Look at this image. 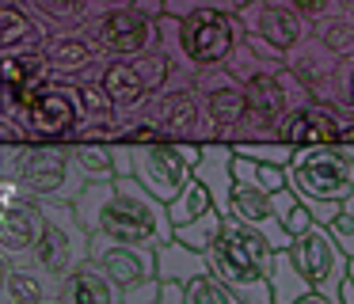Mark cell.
<instances>
[{
    "label": "cell",
    "instance_id": "6da1fadb",
    "mask_svg": "<svg viewBox=\"0 0 354 304\" xmlns=\"http://www.w3.org/2000/svg\"><path fill=\"white\" fill-rule=\"evenodd\" d=\"M80 228L111 243H130V247H160L176 240V228L168 220V205L156 202L133 175L84 182L73 198Z\"/></svg>",
    "mask_w": 354,
    "mask_h": 304
},
{
    "label": "cell",
    "instance_id": "7a4b0ae2",
    "mask_svg": "<svg viewBox=\"0 0 354 304\" xmlns=\"http://www.w3.org/2000/svg\"><path fill=\"white\" fill-rule=\"evenodd\" d=\"M209 270L225 289L240 296L244 304H274L270 293V270H274V247L263 240L259 232H252L248 225L225 217L221 236L214 240V247L206 251Z\"/></svg>",
    "mask_w": 354,
    "mask_h": 304
},
{
    "label": "cell",
    "instance_id": "3957f363",
    "mask_svg": "<svg viewBox=\"0 0 354 304\" xmlns=\"http://www.w3.org/2000/svg\"><path fill=\"white\" fill-rule=\"evenodd\" d=\"M286 182L297 194H313L324 202H346L354 194V160L339 149H301L286 164Z\"/></svg>",
    "mask_w": 354,
    "mask_h": 304
},
{
    "label": "cell",
    "instance_id": "277c9868",
    "mask_svg": "<svg viewBox=\"0 0 354 304\" xmlns=\"http://www.w3.org/2000/svg\"><path fill=\"white\" fill-rule=\"evenodd\" d=\"M202 160V149L194 144H164V141H149L141 149H133V179L168 205L171 198H179V190L191 182L194 164Z\"/></svg>",
    "mask_w": 354,
    "mask_h": 304
},
{
    "label": "cell",
    "instance_id": "5b68a950",
    "mask_svg": "<svg viewBox=\"0 0 354 304\" xmlns=\"http://www.w3.org/2000/svg\"><path fill=\"white\" fill-rule=\"evenodd\" d=\"M286 251H290L293 266L301 270V278H305L316 293L331 296V301H343V281H346V274H351V258H346L343 247L331 240L328 228L313 225L308 232L293 236Z\"/></svg>",
    "mask_w": 354,
    "mask_h": 304
},
{
    "label": "cell",
    "instance_id": "8992f818",
    "mask_svg": "<svg viewBox=\"0 0 354 304\" xmlns=\"http://www.w3.org/2000/svg\"><path fill=\"white\" fill-rule=\"evenodd\" d=\"M42 232V209L35 198L24 194L19 182L0 179V251L8 255H27L35 251Z\"/></svg>",
    "mask_w": 354,
    "mask_h": 304
},
{
    "label": "cell",
    "instance_id": "52a82bcc",
    "mask_svg": "<svg viewBox=\"0 0 354 304\" xmlns=\"http://www.w3.org/2000/svg\"><path fill=\"white\" fill-rule=\"evenodd\" d=\"M179 35H183V50L191 61H225L236 46V23L229 19V12L198 8V12L183 15Z\"/></svg>",
    "mask_w": 354,
    "mask_h": 304
},
{
    "label": "cell",
    "instance_id": "ba28073f",
    "mask_svg": "<svg viewBox=\"0 0 354 304\" xmlns=\"http://www.w3.org/2000/svg\"><path fill=\"white\" fill-rule=\"evenodd\" d=\"M88 258L107 274L115 289H130L145 278H156V251L153 247H130V243H111L92 236L88 240Z\"/></svg>",
    "mask_w": 354,
    "mask_h": 304
},
{
    "label": "cell",
    "instance_id": "9c48e42d",
    "mask_svg": "<svg viewBox=\"0 0 354 304\" xmlns=\"http://www.w3.org/2000/svg\"><path fill=\"white\" fill-rule=\"evenodd\" d=\"M225 217H232V220H240V225H248L252 232H259L274 251L290 247V236L282 232V225H278L274 202H270V194H263V190L244 187V182H232V198H229V213H225Z\"/></svg>",
    "mask_w": 354,
    "mask_h": 304
},
{
    "label": "cell",
    "instance_id": "30bf717a",
    "mask_svg": "<svg viewBox=\"0 0 354 304\" xmlns=\"http://www.w3.org/2000/svg\"><path fill=\"white\" fill-rule=\"evenodd\" d=\"M77 111H80V99L69 88H50L46 84L39 91V99L27 106V126L39 137H62L77 126Z\"/></svg>",
    "mask_w": 354,
    "mask_h": 304
},
{
    "label": "cell",
    "instance_id": "8fae6325",
    "mask_svg": "<svg viewBox=\"0 0 354 304\" xmlns=\"http://www.w3.org/2000/svg\"><path fill=\"white\" fill-rule=\"evenodd\" d=\"M100 42L111 53H138L153 42V19L138 8H118L100 19Z\"/></svg>",
    "mask_w": 354,
    "mask_h": 304
},
{
    "label": "cell",
    "instance_id": "7c38bea8",
    "mask_svg": "<svg viewBox=\"0 0 354 304\" xmlns=\"http://www.w3.org/2000/svg\"><path fill=\"white\" fill-rule=\"evenodd\" d=\"M57 304H122V289H115L107 281V274L84 258L69 270V278L62 281V293H57Z\"/></svg>",
    "mask_w": 354,
    "mask_h": 304
},
{
    "label": "cell",
    "instance_id": "4fadbf2b",
    "mask_svg": "<svg viewBox=\"0 0 354 304\" xmlns=\"http://www.w3.org/2000/svg\"><path fill=\"white\" fill-rule=\"evenodd\" d=\"M232 149H202V160L194 164V175L206 182L209 198H214L217 213H229V198H232Z\"/></svg>",
    "mask_w": 354,
    "mask_h": 304
},
{
    "label": "cell",
    "instance_id": "5bb4252c",
    "mask_svg": "<svg viewBox=\"0 0 354 304\" xmlns=\"http://www.w3.org/2000/svg\"><path fill=\"white\" fill-rule=\"evenodd\" d=\"M198 274H214L209 270V258L202 255V251L187 247V243L171 240V243H160L156 247V278L160 281H191L198 278Z\"/></svg>",
    "mask_w": 354,
    "mask_h": 304
},
{
    "label": "cell",
    "instance_id": "9a60e30c",
    "mask_svg": "<svg viewBox=\"0 0 354 304\" xmlns=\"http://www.w3.org/2000/svg\"><path fill=\"white\" fill-rule=\"evenodd\" d=\"M248 15L255 19V35H263L270 46H278V50L293 46V42H297V35H301V19L290 12V8H278V4H255Z\"/></svg>",
    "mask_w": 354,
    "mask_h": 304
},
{
    "label": "cell",
    "instance_id": "2e32d148",
    "mask_svg": "<svg viewBox=\"0 0 354 304\" xmlns=\"http://www.w3.org/2000/svg\"><path fill=\"white\" fill-rule=\"evenodd\" d=\"M282 137L293 144H324V141H339V126H335L331 114L297 111V114H286Z\"/></svg>",
    "mask_w": 354,
    "mask_h": 304
},
{
    "label": "cell",
    "instance_id": "e0dca14e",
    "mask_svg": "<svg viewBox=\"0 0 354 304\" xmlns=\"http://www.w3.org/2000/svg\"><path fill=\"white\" fill-rule=\"evenodd\" d=\"M209 209H214V198H209L206 182H202L198 175H191V182L179 190V198L168 202V220H171V228H179V225L198 220L202 213H209Z\"/></svg>",
    "mask_w": 354,
    "mask_h": 304
},
{
    "label": "cell",
    "instance_id": "ac0fdd59",
    "mask_svg": "<svg viewBox=\"0 0 354 304\" xmlns=\"http://www.w3.org/2000/svg\"><path fill=\"white\" fill-rule=\"evenodd\" d=\"M308 281L301 278V270L293 266L290 251H274V270H270V293H274V304H293L308 293Z\"/></svg>",
    "mask_w": 354,
    "mask_h": 304
},
{
    "label": "cell",
    "instance_id": "d6986e66",
    "mask_svg": "<svg viewBox=\"0 0 354 304\" xmlns=\"http://www.w3.org/2000/svg\"><path fill=\"white\" fill-rule=\"evenodd\" d=\"M232 179L244 182V187L263 190V194H274V190L290 187L286 182V167L259 164V160H248V156H232Z\"/></svg>",
    "mask_w": 354,
    "mask_h": 304
},
{
    "label": "cell",
    "instance_id": "ffe728a7",
    "mask_svg": "<svg viewBox=\"0 0 354 304\" xmlns=\"http://www.w3.org/2000/svg\"><path fill=\"white\" fill-rule=\"evenodd\" d=\"M103 91H107V99L115 106H130V103H138L141 95H145V80H141V73L133 65H111L107 73H103V84H100Z\"/></svg>",
    "mask_w": 354,
    "mask_h": 304
},
{
    "label": "cell",
    "instance_id": "44dd1931",
    "mask_svg": "<svg viewBox=\"0 0 354 304\" xmlns=\"http://www.w3.org/2000/svg\"><path fill=\"white\" fill-rule=\"evenodd\" d=\"M270 202H274V213H278V225H282V232L290 236H301V232H308V228L316 225L313 220V213L305 209V202L297 198V190L293 187H282V190H274L270 194Z\"/></svg>",
    "mask_w": 354,
    "mask_h": 304
},
{
    "label": "cell",
    "instance_id": "7402d4cb",
    "mask_svg": "<svg viewBox=\"0 0 354 304\" xmlns=\"http://www.w3.org/2000/svg\"><path fill=\"white\" fill-rule=\"evenodd\" d=\"M244 99H248V106H252V114H259V118H278V114H282V103H286V91L278 88L274 76L255 73L252 80H248Z\"/></svg>",
    "mask_w": 354,
    "mask_h": 304
},
{
    "label": "cell",
    "instance_id": "603a6c76",
    "mask_svg": "<svg viewBox=\"0 0 354 304\" xmlns=\"http://www.w3.org/2000/svg\"><path fill=\"white\" fill-rule=\"evenodd\" d=\"M221 225H225V213L209 209V213H202L198 220H191V225H179V228H176V240L206 255V251L214 247V240L221 236Z\"/></svg>",
    "mask_w": 354,
    "mask_h": 304
},
{
    "label": "cell",
    "instance_id": "cb8c5ba5",
    "mask_svg": "<svg viewBox=\"0 0 354 304\" xmlns=\"http://www.w3.org/2000/svg\"><path fill=\"white\" fill-rule=\"evenodd\" d=\"M4 301L8 304H42L46 301V281L35 270L16 266V270H8V278H4Z\"/></svg>",
    "mask_w": 354,
    "mask_h": 304
},
{
    "label": "cell",
    "instance_id": "d4e9b609",
    "mask_svg": "<svg viewBox=\"0 0 354 304\" xmlns=\"http://www.w3.org/2000/svg\"><path fill=\"white\" fill-rule=\"evenodd\" d=\"M206 111H209V118H214L217 126H236V122L244 118V111H248V99H244L240 88H214L206 95Z\"/></svg>",
    "mask_w": 354,
    "mask_h": 304
},
{
    "label": "cell",
    "instance_id": "484cf974",
    "mask_svg": "<svg viewBox=\"0 0 354 304\" xmlns=\"http://www.w3.org/2000/svg\"><path fill=\"white\" fill-rule=\"evenodd\" d=\"M92 61V50H88L80 38H62V42H50L46 46V65L54 73H77Z\"/></svg>",
    "mask_w": 354,
    "mask_h": 304
},
{
    "label": "cell",
    "instance_id": "4316f807",
    "mask_svg": "<svg viewBox=\"0 0 354 304\" xmlns=\"http://www.w3.org/2000/svg\"><path fill=\"white\" fill-rule=\"evenodd\" d=\"M73 152V164L84 175V182H100V179H115V160H111V149H95V144H80Z\"/></svg>",
    "mask_w": 354,
    "mask_h": 304
},
{
    "label": "cell",
    "instance_id": "83f0119b",
    "mask_svg": "<svg viewBox=\"0 0 354 304\" xmlns=\"http://www.w3.org/2000/svg\"><path fill=\"white\" fill-rule=\"evenodd\" d=\"M187 304H244L232 289H225L214 274H198L187 281Z\"/></svg>",
    "mask_w": 354,
    "mask_h": 304
},
{
    "label": "cell",
    "instance_id": "f1b7e54d",
    "mask_svg": "<svg viewBox=\"0 0 354 304\" xmlns=\"http://www.w3.org/2000/svg\"><path fill=\"white\" fill-rule=\"evenodd\" d=\"M24 38H35V23L16 8H0V50H12Z\"/></svg>",
    "mask_w": 354,
    "mask_h": 304
},
{
    "label": "cell",
    "instance_id": "f546056e",
    "mask_svg": "<svg viewBox=\"0 0 354 304\" xmlns=\"http://www.w3.org/2000/svg\"><path fill=\"white\" fill-rule=\"evenodd\" d=\"M236 156H248V160H259V164H274V167H286L293 160V149L290 144H236Z\"/></svg>",
    "mask_w": 354,
    "mask_h": 304
},
{
    "label": "cell",
    "instance_id": "4dcf8cb0",
    "mask_svg": "<svg viewBox=\"0 0 354 304\" xmlns=\"http://www.w3.org/2000/svg\"><path fill=\"white\" fill-rule=\"evenodd\" d=\"M31 8L42 15H50V19H62V23L84 15V0H31Z\"/></svg>",
    "mask_w": 354,
    "mask_h": 304
},
{
    "label": "cell",
    "instance_id": "1f68e13d",
    "mask_svg": "<svg viewBox=\"0 0 354 304\" xmlns=\"http://www.w3.org/2000/svg\"><path fill=\"white\" fill-rule=\"evenodd\" d=\"M194 122H198V106L191 103V99H176V103H168V122L164 126L171 129V133H179V129H194Z\"/></svg>",
    "mask_w": 354,
    "mask_h": 304
},
{
    "label": "cell",
    "instance_id": "d6a6232c",
    "mask_svg": "<svg viewBox=\"0 0 354 304\" xmlns=\"http://www.w3.org/2000/svg\"><path fill=\"white\" fill-rule=\"evenodd\" d=\"M328 232H331V240L343 247V255L354 258V217H351V213H339V217L328 225Z\"/></svg>",
    "mask_w": 354,
    "mask_h": 304
},
{
    "label": "cell",
    "instance_id": "836d02e7",
    "mask_svg": "<svg viewBox=\"0 0 354 304\" xmlns=\"http://www.w3.org/2000/svg\"><path fill=\"white\" fill-rule=\"evenodd\" d=\"M160 301V278H145L138 285L122 289V304H156Z\"/></svg>",
    "mask_w": 354,
    "mask_h": 304
},
{
    "label": "cell",
    "instance_id": "e575fe53",
    "mask_svg": "<svg viewBox=\"0 0 354 304\" xmlns=\"http://www.w3.org/2000/svg\"><path fill=\"white\" fill-rule=\"evenodd\" d=\"M133 68L141 73V80H145V88H156V84H160V76L168 73V57H160V53H149V57H141Z\"/></svg>",
    "mask_w": 354,
    "mask_h": 304
},
{
    "label": "cell",
    "instance_id": "d590c367",
    "mask_svg": "<svg viewBox=\"0 0 354 304\" xmlns=\"http://www.w3.org/2000/svg\"><path fill=\"white\" fill-rule=\"evenodd\" d=\"M77 99H80V106H88L92 114H103V111H111V106H115V103L107 99V91H103V88H80Z\"/></svg>",
    "mask_w": 354,
    "mask_h": 304
},
{
    "label": "cell",
    "instance_id": "8d00e7d4",
    "mask_svg": "<svg viewBox=\"0 0 354 304\" xmlns=\"http://www.w3.org/2000/svg\"><path fill=\"white\" fill-rule=\"evenodd\" d=\"M156 304H187V285L183 281H160V301Z\"/></svg>",
    "mask_w": 354,
    "mask_h": 304
},
{
    "label": "cell",
    "instance_id": "74e56055",
    "mask_svg": "<svg viewBox=\"0 0 354 304\" xmlns=\"http://www.w3.org/2000/svg\"><path fill=\"white\" fill-rule=\"evenodd\" d=\"M115 175H133V149H111Z\"/></svg>",
    "mask_w": 354,
    "mask_h": 304
},
{
    "label": "cell",
    "instance_id": "f35d334b",
    "mask_svg": "<svg viewBox=\"0 0 354 304\" xmlns=\"http://www.w3.org/2000/svg\"><path fill=\"white\" fill-rule=\"evenodd\" d=\"M293 8H301V12H308V15H324L331 8V0H293Z\"/></svg>",
    "mask_w": 354,
    "mask_h": 304
},
{
    "label": "cell",
    "instance_id": "ab89813d",
    "mask_svg": "<svg viewBox=\"0 0 354 304\" xmlns=\"http://www.w3.org/2000/svg\"><path fill=\"white\" fill-rule=\"evenodd\" d=\"M293 304H343V301H331V296H324V293H316V289H308L301 301H293Z\"/></svg>",
    "mask_w": 354,
    "mask_h": 304
},
{
    "label": "cell",
    "instance_id": "60d3db41",
    "mask_svg": "<svg viewBox=\"0 0 354 304\" xmlns=\"http://www.w3.org/2000/svg\"><path fill=\"white\" fill-rule=\"evenodd\" d=\"M160 8H164V4H160V0H138V12H145V15H149V19H153V15H156V12H160Z\"/></svg>",
    "mask_w": 354,
    "mask_h": 304
},
{
    "label": "cell",
    "instance_id": "b9f144b4",
    "mask_svg": "<svg viewBox=\"0 0 354 304\" xmlns=\"http://www.w3.org/2000/svg\"><path fill=\"white\" fill-rule=\"evenodd\" d=\"M339 141H343V144H354V126H351V129H339Z\"/></svg>",
    "mask_w": 354,
    "mask_h": 304
},
{
    "label": "cell",
    "instance_id": "7bdbcfd3",
    "mask_svg": "<svg viewBox=\"0 0 354 304\" xmlns=\"http://www.w3.org/2000/svg\"><path fill=\"white\" fill-rule=\"evenodd\" d=\"M343 213H351V217H354V194H351V198H346V202H343Z\"/></svg>",
    "mask_w": 354,
    "mask_h": 304
},
{
    "label": "cell",
    "instance_id": "ee69618b",
    "mask_svg": "<svg viewBox=\"0 0 354 304\" xmlns=\"http://www.w3.org/2000/svg\"><path fill=\"white\" fill-rule=\"evenodd\" d=\"M4 278H8V270H4V258H0V293H4Z\"/></svg>",
    "mask_w": 354,
    "mask_h": 304
},
{
    "label": "cell",
    "instance_id": "f6af8a7d",
    "mask_svg": "<svg viewBox=\"0 0 354 304\" xmlns=\"http://www.w3.org/2000/svg\"><path fill=\"white\" fill-rule=\"evenodd\" d=\"M346 281H351V289H354V258H351V274H346Z\"/></svg>",
    "mask_w": 354,
    "mask_h": 304
},
{
    "label": "cell",
    "instance_id": "bcb514c9",
    "mask_svg": "<svg viewBox=\"0 0 354 304\" xmlns=\"http://www.w3.org/2000/svg\"><path fill=\"white\" fill-rule=\"evenodd\" d=\"M343 152H346V160H354V144H346V149H343Z\"/></svg>",
    "mask_w": 354,
    "mask_h": 304
},
{
    "label": "cell",
    "instance_id": "7dc6e473",
    "mask_svg": "<svg viewBox=\"0 0 354 304\" xmlns=\"http://www.w3.org/2000/svg\"><path fill=\"white\" fill-rule=\"evenodd\" d=\"M0 137H4V129H0Z\"/></svg>",
    "mask_w": 354,
    "mask_h": 304
}]
</instances>
